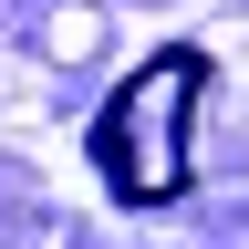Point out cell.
<instances>
[{
  "label": "cell",
  "mask_w": 249,
  "mask_h": 249,
  "mask_svg": "<svg viewBox=\"0 0 249 249\" xmlns=\"http://www.w3.org/2000/svg\"><path fill=\"white\" fill-rule=\"evenodd\" d=\"M197 93H208V52L197 42L145 52L135 73L114 83V104L93 114V166H104L114 197H135V208L187 197V124H197Z\"/></svg>",
  "instance_id": "cell-1"
}]
</instances>
